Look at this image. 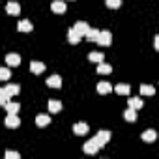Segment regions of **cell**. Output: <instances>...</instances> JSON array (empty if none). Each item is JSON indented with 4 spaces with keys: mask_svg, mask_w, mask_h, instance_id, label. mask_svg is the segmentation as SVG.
I'll list each match as a JSON object with an SVG mask.
<instances>
[{
    "mask_svg": "<svg viewBox=\"0 0 159 159\" xmlns=\"http://www.w3.org/2000/svg\"><path fill=\"white\" fill-rule=\"evenodd\" d=\"M101 146L96 142V139H90L88 142H84V146H83V150H84V153H88V155H94V153H98V150H99Z\"/></svg>",
    "mask_w": 159,
    "mask_h": 159,
    "instance_id": "6da1fadb",
    "label": "cell"
},
{
    "mask_svg": "<svg viewBox=\"0 0 159 159\" xmlns=\"http://www.w3.org/2000/svg\"><path fill=\"white\" fill-rule=\"evenodd\" d=\"M94 139H96V142H98V144L103 148V146H105V144L111 140V131H107V129H101V131H99V133H98Z\"/></svg>",
    "mask_w": 159,
    "mask_h": 159,
    "instance_id": "7a4b0ae2",
    "label": "cell"
},
{
    "mask_svg": "<svg viewBox=\"0 0 159 159\" xmlns=\"http://www.w3.org/2000/svg\"><path fill=\"white\" fill-rule=\"evenodd\" d=\"M6 125H8L10 129H17V127L21 125V118H19L17 114L8 112V116H6Z\"/></svg>",
    "mask_w": 159,
    "mask_h": 159,
    "instance_id": "3957f363",
    "label": "cell"
},
{
    "mask_svg": "<svg viewBox=\"0 0 159 159\" xmlns=\"http://www.w3.org/2000/svg\"><path fill=\"white\" fill-rule=\"evenodd\" d=\"M98 43H99V45H103V47H109V45L112 43V34H111L109 30L99 32V39H98Z\"/></svg>",
    "mask_w": 159,
    "mask_h": 159,
    "instance_id": "277c9868",
    "label": "cell"
},
{
    "mask_svg": "<svg viewBox=\"0 0 159 159\" xmlns=\"http://www.w3.org/2000/svg\"><path fill=\"white\" fill-rule=\"evenodd\" d=\"M19 92H21V86H19V84H6L2 90H0V94H6V96H10V98H11V96H17Z\"/></svg>",
    "mask_w": 159,
    "mask_h": 159,
    "instance_id": "5b68a950",
    "label": "cell"
},
{
    "mask_svg": "<svg viewBox=\"0 0 159 159\" xmlns=\"http://www.w3.org/2000/svg\"><path fill=\"white\" fill-rule=\"evenodd\" d=\"M6 64L11 66V67H17L21 64V56L17 52H10V54H6Z\"/></svg>",
    "mask_w": 159,
    "mask_h": 159,
    "instance_id": "8992f818",
    "label": "cell"
},
{
    "mask_svg": "<svg viewBox=\"0 0 159 159\" xmlns=\"http://www.w3.org/2000/svg\"><path fill=\"white\" fill-rule=\"evenodd\" d=\"M51 10H52L54 13H60V15H62V13H66L67 8H66V2H64V0H54V2L51 4Z\"/></svg>",
    "mask_w": 159,
    "mask_h": 159,
    "instance_id": "52a82bcc",
    "label": "cell"
},
{
    "mask_svg": "<svg viewBox=\"0 0 159 159\" xmlns=\"http://www.w3.org/2000/svg\"><path fill=\"white\" fill-rule=\"evenodd\" d=\"M81 38H83V36L79 34L75 28H69V32H67V41H69L71 45H77L79 41H81Z\"/></svg>",
    "mask_w": 159,
    "mask_h": 159,
    "instance_id": "ba28073f",
    "label": "cell"
},
{
    "mask_svg": "<svg viewBox=\"0 0 159 159\" xmlns=\"http://www.w3.org/2000/svg\"><path fill=\"white\" fill-rule=\"evenodd\" d=\"M79 34H81V36H86V32L90 30V26H88V23H84V21H77L75 23V26H73Z\"/></svg>",
    "mask_w": 159,
    "mask_h": 159,
    "instance_id": "9c48e42d",
    "label": "cell"
},
{
    "mask_svg": "<svg viewBox=\"0 0 159 159\" xmlns=\"http://www.w3.org/2000/svg\"><path fill=\"white\" fill-rule=\"evenodd\" d=\"M47 84H49L51 88H60V86H62V79H60V75H51V77L47 79Z\"/></svg>",
    "mask_w": 159,
    "mask_h": 159,
    "instance_id": "30bf717a",
    "label": "cell"
},
{
    "mask_svg": "<svg viewBox=\"0 0 159 159\" xmlns=\"http://www.w3.org/2000/svg\"><path fill=\"white\" fill-rule=\"evenodd\" d=\"M73 133H75V135H86V133H88V125H86L84 122H79V124L73 125Z\"/></svg>",
    "mask_w": 159,
    "mask_h": 159,
    "instance_id": "8fae6325",
    "label": "cell"
},
{
    "mask_svg": "<svg viewBox=\"0 0 159 159\" xmlns=\"http://www.w3.org/2000/svg\"><path fill=\"white\" fill-rule=\"evenodd\" d=\"M30 71H32L34 75L43 73V71H45V64H43V62H30Z\"/></svg>",
    "mask_w": 159,
    "mask_h": 159,
    "instance_id": "7c38bea8",
    "label": "cell"
},
{
    "mask_svg": "<svg viewBox=\"0 0 159 159\" xmlns=\"http://www.w3.org/2000/svg\"><path fill=\"white\" fill-rule=\"evenodd\" d=\"M36 124H38L39 127H45V125L51 124V116H49V114H38V116H36Z\"/></svg>",
    "mask_w": 159,
    "mask_h": 159,
    "instance_id": "4fadbf2b",
    "label": "cell"
},
{
    "mask_svg": "<svg viewBox=\"0 0 159 159\" xmlns=\"http://www.w3.org/2000/svg\"><path fill=\"white\" fill-rule=\"evenodd\" d=\"M155 139H157L155 129H146V131L142 133V140H144V142H153Z\"/></svg>",
    "mask_w": 159,
    "mask_h": 159,
    "instance_id": "5bb4252c",
    "label": "cell"
},
{
    "mask_svg": "<svg viewBox=\"0 0 159 159\" xmlns=\"http://www.w3.org/2000/svg\"><path fill=\"white\" fill-rule=\"evenodd\" d=\"M6 11H8L10 15H19V13H21V6H19L17 2H10V4L6 6Z\"/></svg>",
    "mask_w": 159,
    "mask_h": 159,
    "instance_id": "9a60e30c",
    "label": "cell"
},
{
    "mask_svg": "<svg viewBox=\"0 0 159 159\" xmlns=\"http://www.w3.org/2000/svg\"><path fill=\"white\" fill-rule=\"evenodd\" d=\"M32 28H34V25H32L30 21H21V23L17 25V30H19V32H32Z\"/></svg>",
    "mask_w": 159,
    "mask_h": 159,
    "instance_id": "2e32d148",
    "label": "cell"
},
{
    "mask_svg": "<svg viewBox=\"0 0 159 159\" xmlns=\"http://www.w3.org/2000/svg\"><path fill=\"white\" fill-rule=\"evenodd\" d=\"M98 92L107 96V94L112 92V84H111V83H99V84H98Z\"/></svg>",
    "mask_w": 159,
    "mask_h": 159,
    "instance_id": "e0dca14e",
    "label": "cell"
},
{
    "mask_svg": "<svg viewBox=\"0 0 159 159\" xmlns=\"http://www.w3.org/2000/svg\"><path fill=\"white\" fill-rule=\"evenodd\" d=\"M114 92H116L118 96H129V92H131V86H129V84H118V86L114 88Z\"/></svg>",
    "mask_w": 159,
    "mask_h": 159,
    "instance_id": "ac0fdd59",
    "label": "cell"
},
{
    "mask_svg": "<svg viewBox=\"0 0 159 159\" xmlns=\"http://www.w3.org/2000/svg\"><path fill=\"white\" fill-rule=\"evenodd\" d=\"M127 105L131 107V109H135V111H139V109H142V99L140 98H131V99H127Z\"/></svg>",
    "mask_w": 159,
    "mask_h": 159,
    "instance_id": "d6986e66",
    "label": "cell"
},
{
    "mask_svg": "<svg viewBox=\"0 0 159 159\" xmlns=\"http://www.w3.org/2000/svg\"><path fill=\"white\" fill-rule=\"evenodd\" d=\"M88 41H96L98 43V39H99V30H96V28H90L88 32H86V36H84Z\"/></svg>",
    "mask_w": 159,
    "mask_h": 159,
    "instance_id": "ffe728a7",
    "label": "cell"
},
{
    "mask_svg": "<svg viewBox=\"0 0 159 159\" xmlns=\"http://www.w3.org/2000/svg\"><path fill=\"white\" fill-rule=\"evenodd\" d=\"M62 111V103L58 99H51L49 101V112H60Z\"/></svg>",
    "mask_w": 159,
    "mask_h": 159,
    "instance_id": "44dd1931",
    "label": "cell"
},
{
    "mask_svg": "<svg viewBox=\"0 0 159 159\" xmlns=\"http://www.w3.org/2000/svg\"><path fill=\"white\" fill-rule=\"evenodd\" d=\"M4 109H6V112H11V114H17V112L21 111V105H19V103H15V101H10V103H8V105L4 107Z\"/></svg>",
    "mask_w": 159,
    "mask_h": 159,
    "instance_id": "7402d4cb",
    "label": "cell"
},
{
    "mask_svg": "<svg viewBox=\"0 0 159 159\" xmlns=\"http://www.w3.org/2000/svg\"><path fill=\"white\" fill-rule=\"evenodd\" d=\"M98 73H101V75H109V73H112V67H111L109 64H105V62H99V66H98Z\"/></svg>",
    "mask_w": 159,
    "mask_h": 159,
    "instance_id": "603a6c76",
    "label": "cell"
},
{
    "mask_svg": "<svg viewBox=\"0 0 159 159\" xmlns=\"http://www.w3.org/2000/svg\"><path fill=\"white\" fill-rule=\"evenodd\" d=\"M124 118H125L127 122H135V120H137V111L129 107V109H127V111L124 112Z\"/></svg>",
    "mask_w": 159,
    "mask_h": 159,
    "instance_id": "cb8c5ba5",
    "label": "cell"
},
{
    "mask_svg": "<svg viewBox=\"0 0 159 159\" xmlns=\"http://www.w3.org/2000/svg\"><path fill=\"white\" fill-rule=\"evenodd\" d=\"M140 94L142 96H153L155 94V88L153 86H148V84H140Z\"/></svg>",
    "mask_w": 159,
    "mask_h": 159,
    "instance_id": "d4e9b609",
    "label": "cell"
},
{
    "mask_svg": "<svg viewBox=\"0 0 159 159\" xmlns=\"http://www.w3.org/2000/svg\"><path fill=\"white\" fill-rule=\"evenodd\" d=\"M103 58H105V56H103L101 52H90V54H88V60H90V62H98V64H99V62H103Z\"/></svg>",
    "mask_w": 159,
    "mask_h": 159,
    "instance_id": "484cf974",
    "label": "cell"
},
{
    "mask_svg": "<svg viewBox=\"0 0 159 159\" xmlns=\"http://www.w3.org/2000/svg\"><path fill=\"white\" fill-rule=\"evenodd\" d=\"M105 4H107V8H111V10H116V8L122 6V0H105Z\"/></svg>",
    "mask_w": 159,
    "mask_h": 159,
    "instance_id": "4316f807",
    "label": "cell"
},
{
    "mask_svg": "<svg viewBox=\"0 0 159 159\" xmlns=\"http://www.w3.org/2000/svg\"><path fill=\"white\" fill-rule=\"evenodd\" d=\"M10 77H11V71H10L8 67H2V69H0V79H2V81H8Z\"/></svg>",
    "mask_w": 159,
    "mask_h": 159,
    "instance_id": "83f0119b",
    "label": "cell"
},
{
    "mask_svg": "<svg viewBox=\"0 0 159 159\" xmlns=\"http://www.w3.org/2000/svg\"><path fill=\"white\" fill-rule=\"evenodd\" d=\"M6 157H8V159H19L21 155H19L17 152H6Z\"/></svg>",
    "mask_w": 159,
    "mask_h": 159,
    "instance_id": "f1b7e54d",
    "label": "cell"
},
{
    "mask_svg": "<svg viewBox=\"0 0 159 159\" xmlns=\"http://www.w3.org/2000/svg\"><path fill=\"white\" fill-rule=\"evenodd\" d=\"M153 47H155V51H159V36H155V39H153Z\"/></svg>",
    "mask_w": 159,
    "mask_h": 159,
    "instance_id": "f546056e",
    "label": "cell"
}]
</instances>
